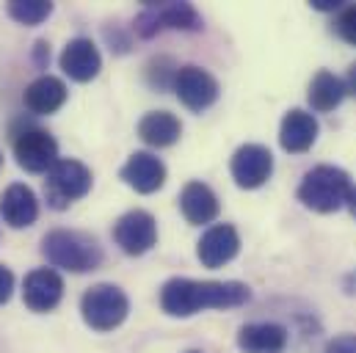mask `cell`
<instances>
[{
	"instance_id": "20",
	"label": "cell",
	"mask_w": 356,
	"mask_h": 353,
	"mask_svg": "<svg viewBox=\"0 0 356 353\" xmlns=\"http://www.w3.org/2000/svg\"><path fill=\"white\" fill-rule=\"evenodd\" d=\"M179 136H182V124L175 113L169 110H149L141 122H138V138L149 147H172L177 144Z\"/></svg>"
},
{
	"instance_id": "14",
	"label": "cell",
	"mask_w": 356,
	"mask_h": 353,
	"mask_svg": "<svg viewBox=\"0 0 356 353\" xmlns=\"http://www.w3.org/2000/svg\"><path fill=\"white\" fill-rule=\"evenodd\" d=\"M119 176L138 193H155L166 182V166L152 152H133L122 166Z\"/></svg>"
},
{
	"instance_id": "4",
	"label": "cell",
	"mask_w": 356,
	"mask_h": 353,
	"mask_svg": "<svg viewBox=\"0 0 356 353\" xmlns=\"http://www.w3.org/2000/svg\"><path fill=\"white\" fill-rule=\"evenodd\" d=\"M11 147L19 169L31 174H47L61 158H58V141L39 124L28 122L19 127H11Z\"/></svg>"
},
{
	"instance_id": "31",
	"label": "cell",
	"mask_w": 356,
	"mask_h": 353,
	"mask_svg": "<svg viewBox=\"0 0 356 353\" xmlns=\"http://www.w3.org/2000/svg\"><path fill=\"white\" fill-rule=\"evenodd\" d=\"M188 353H202V351H188Z\"/></svg>"
},
{
	"instance_id": "25",
	"label": "cell",
	"mask_w": 356,
	"mask_h": 353,
	"mask_svg": "<svg viewBox=\"0 0 356 353\" xmlns=\"http://www.w3.org/2000/svg\"><path fill=\"white\" fill-rule=\"evenodd\" d=\"M323 353H356V334H340L334 337Z\"/></svg>"
},
{
	"instance_id": "11",
	"label": "cell",
	"mask_w": 356,
	"mask_h": 353,
	"mask_svg": "<svg viewBox=\"0 0 356 353\" xmlns=\"http://www.w3.org/2000/svg\"><path fill=\"white\" fill-rule=\"evenodd\" d=\"M229 172L241 188H246V190L260 188V185H266L270 172H273V155L263 144H243L232 155Z\"/></svg>"
},
{
	"instance_id": "16",
	"label": "cell",
	"mask_w": 356,
	"mask_h": 353,
	"mask_svg": "<svg viewBox=\"0 0 356 353\" xmlns=\"http://www.w3.org/2000/svg\"><path fill=\"white\" fill-rule=\"evenodd\" d=\"M318 141V122L312 113L301 110V108H293L284 113L282 119V127H279V144L284 152H293V155H301L307 152L312 144Z\"/></svg>"
},
{
	"instance_id": "15",
	"label": "cell",
	"mask_w": 356,
	"mask_h": 353,
	"mask_svg": "<svg viewBox=\"0 0 356 353\" xmlns=\"http://www.w3.org/2000/svg\"><path fill=\"white\" fill-rule=\"evenodd\" d=\"M0 215L11 229H25V227L36 224V218H39L36 193L22 182L8 185L0 196Z\"/></svg>"
},
{
	"instance_id": "12",
	"label": "cell",
	"mask_w": 356,
	"mask_h": 353,
	"mask_svg": "<svg viewBox=\"0 0 356 353\" xmlns=\"http://www.w3.org/2000/svg\"><path fill=\"white\" fill-rule=\"evenodd\" d=\"M238 252H241V235L232 224L210 227L196 246V257L204 268H221V265L232 263Z\"/></svg>"
},
{
	"instance_id": "22",
	"label": "cell",
	"mask_w": 356,
	"mask_h": 353,
	"mask_svg": "<svg viewBox=\"0 0 356 353\" xmlns=\"http://www.w3.org/2000/svg\"><path fill=\"white\" fill-rule=\"evenodd\" d=\"M6 14L19 25H42L53 14V3L47 0H11L6 6Z\"/></svg>"
},
{
	"instance_id": "30",
	"label": "cell",
	"mask_w": 356,
	"mask_h": 353,
	"mask_svg": "<svg viewBox=\"0 0 356 353\" xmlns=\"http://www.w3.org/2000/svg\"><path fill=\"white\" fill-rule=\"evenodd\" d=\"M0 166H3V152H0Z\"/></svg>"
},
{
	"instance_id": "24",
	"label": "cell",
	"mask_w": 356,
	"mask_h": 353,
	"mask_svg": "<svg viewBox=\"0 0 356 353\" xmlns=\"http://www.w3.org/2000/svg\"><path fill=\"white\" fill-rule=\"evenodd\" d=\"M334 31H337V36H340L343 42H348V44L356 47V3L343 8V14H340L337 22H334Z\"/></svg>"
},
{
	"instance_id": "13",
	"label": "cell",
	"mask_w": 356,
	"mask_h": 353,
	"mask_svg": "<svg viewBox=\"0 0 356 353\" xmlns=\"http://www.w3.org/2000/svg\"><path fill=\"white\" fill-rule=\"evenodd\" d=\"M58 64H61L64 75L72 78L75 83H89L102 69V56H99V50H97V44L91 39L78 36V39L67 42Z\"/></svg>"
},
{
	"instance_id": "21",
	"label": "cell",
	"mask_w": 356,
	"mask_h": 353,
	"mask_svg": "<svg viewBox=\"0 0 356 353\" xmlns=\"http://www.w3.org/2000/svg\"><path fill=\"white\" fill-rule=\"evenodd\" d=\"M346 94H348V91H346V81H340L337 75L321 69V72L312 78V83H309L307 99H309V105H312L315 110L329 113V110H334V108L343 102Z\"/></svg>"
},
{
	"instance_id": "28",
	"label": "cell",
	"mask_w": 356,
	"mask_h": 353,
	"mask_svg": "<svg viewBox=\"0 0 356 353\" xmlns=\"http://www.w3.org/2000/svg\"><path fill=\"white\" fill-rule=\"evenodd\" d=\"M346 91L356 97V64L351 67V69H348V78H346Z\"/></svg>"
},
{
	"instance_id": "7",
	"label": "cell",
	"mask_w": 356,
	"mask_h": 353,
	"mask_svg": "<svg viewBox=\"0 0 356 353\" xmlns=\"http://www.w3.org/2000/svg\"><path fill=\"white\" fill-rule=\"evenodd\" d=\"M133 28L141 39H152L161 31H202L204 22L191 3H147Z\"/></svg>"
},
{
	"instance_id": "3",
	"label": "cell",
	"mask_w": 356,
	"mask_h": 353,
	"mask_svg": "<svg viewBox=\"0 0 356 353\" xmlns=\"http://www.w3.org/2000/svg\"><path fill=\"white\" fill-rule=\"evenodd\" d=\"M351 176L337 166H315L307 172L298 185V199L304 207L315 213H337L343 204H348L351 196Z\"/></svg>"
},
{
	"instance_id": "29",
	"label": "cell",
	"mask_w": 356,
	"mask_h": 353,
	"mask_svg": "<svg viewBox=\"0 0 356 353\" xmlns=\"http://www.w3.org/2000/svg\"><path fill=\"white\" fill-rule=\"evenodd\" d=\"M348 207H351V213H354V218H356V188H351V196H348Z\"/></svg>"
},
{
	"instance_id": "19",
	"label": "cell",
	"mask_w": 356,
	"mask_h": 353,
	"mask_svg": "<svg viewBox=\"0 0 356 353\" xmlns=\"http://www.w3.org/2000/svg\"><path fill=\"white\" fill-rule=\"evenodd\" d=\"M238 348L243 353H282L287 348V331L276 323H249L238 331Z\"/></svg>"
},
{
	"instance_id": "27",
	"label": "cell",
	"mask_w": 356,
	"mask_h": 353,
	"mask_svg": "<svg viewBox=\"0 0 356 353\" xmlns=\"http://www.w3.org/2000/svg\"><path fill=\"white\" fill-rule=\"evenodd\" d=\"M33 61H36L39 69L47 67V61H50V44H47L44 39H39V42L33 44Z\"/></svg>"
},
{
	"instance_id": "23",
	"label": "cell",
	"mask_w": 356,
	"mask_h": 353,
	"mask_svg": "<svg viewBox=\"0 0 356 353\" xmlns=\"http://www.w3.org/2000/svg\"><path fill=\"white\" fill-rule=\"evenodd\" d=\"M179 67L172 61V58H166V56H161V58H152L149 64H147V83L152 88H158V91H163V88H175V78H177Z\"/></svg>"
},
{
	"instance_id": "8",
	"label": "cell",
	"mask_w": 356,
	"mask_h": 353,
	"mask_svg": "<svg viewBox=\"0 0 356 353\" xmlns=\"http://www.w3.org/2000/svg\"><path fill=\"white\" fill-rule=\"evenodd\" d=\"M113 240L124 254L141 257L158 243V224L147 210H130L113 224Z\"/></svg>"
},
{
	"instance_id": "2",
	"label": "cell",
	"mask_w": 356,
	"mask_h": 353,
	"mask_svg": "<svg viewBox=\"0 0 356 353\" xmlns=\"http://www.w3.org/2000/svg\"><path fill=\"white\" fill-rule=\"evenodd\" d=\"M42 254L53 268H64L70 273H89L102 263L99 243L78 229H53L42 240Z\"/></svg>"
},
{
	"instance_id": "1",
	"label": "cell",
	"mask_w": 356,
	"mask_h": 353,
	"mask_svg": "<svg viewBox=\"0 0 356 353\" xmlns=\"http://www.w3.org/2000/svg\"><path fill=\"white\" fill-rule=\"evenodd\" d=\"M252 298L243 281H196V279H169L161 290V306L172 318H191L204 309H232Z\"/></svg>"
},
{
	"instance_id": "17",
	"label": "cell",
	"mask_w": 356,
	"mask_h": 353,
	"mask_svg": "<svg viewBox=\"0 0 356 353\" xmlns=\"http://www.w3.org/2000/svg\"><path fill=\"white\" fill-rule=\"evenodd\" d=\"M179 210H182V215H185L188 224L202 227V224L216 221L221 204H218V196L213 193L210 185L193 179V182H188V185L182 188V193H179Z\"/></svg>"
},
{
	"instance_id": "18",
	"label": "cell",
	"mask_w": 356,
	"mask_h": 353,
	"mask_svg": "<svg viewBox=\"0 0 356 353\" xmlns=\"http://www.w3.org/2000/svg\"><path fill=\"white\" fill-rule=\"evenodd\" d=\"M67 94L70 91H67L61 78L39 75L33 83H28L25 94H22V102L33 116H47V113H56L67 102Z\"/></svg>"
},
{
	"instance_id": "10",
	"label": "cell",
	"mask_w": 356,
	"mask_h": 353,
	"mask_svg": "<svg viewBox=\"0 0 356 353\" xmlns=\"http://www.w3.org/2000/svg\"><path fill=\"white\" fill-rule=\"evenodd\" d=\"M64 298V279L53 268H36L22 281V301L31 312H53Z\"/></svg>"
},
{
	"instance_id": "5",
	"label": "cell",
	"mask_w": 356,
	"mask_h": 353,
	"mask_svg": "<svg viewBox=\"0 0 356 353\" xmlns=\"http://www.w3.org/2000/svg\"><path fill=\"white\" fill-rule=\"evenodd\" d=\"M130 312V301L116 284H94L81 298V315L94 331H113L124 323Z\"/></svg>"
},
{
	"instance_id": "26",
	"label": "cell",
	"mask_w": 356,
	"mask_h": 353,
	"mask_svg": "<svg viewBox=\"0 0 356 353\" xmlns=\"http://www.w3.org/2000/svg\"><path fill=\"white\" fill-rule=\"evenodd\" d=\"M11 293H14V273L0 263V306L11 298Z\"/></svg>"
},
{
	"instance_id": "9",
	"label": "cell",
	"mask_w": 356,
	"mask_h": 353,
	"mask_svg": "<svg viewBox=\"0 0 356 353\" xmlns=\"http://www.w3.org/2000/svg\"><path fill=\"white\" fill-rule=\"evenodd\" d=\"M175 91H177L179 102L191 110H207L216 99H218V81L196 67V64H188V67H179L177 78H175Z\"/></svg>"
},
{
	"instance_id": "6",
	"label": "cell",
	"mask_w": 356,
	"mask_h": 353,
	"mask_svg": "<svg viewBox=\"0 0 356 353\" xmlns=\"http://www.w3.org/2000/svg\"><path fill=\"white\" fill-rule=\"evenodd\" d=\"M91 169L75 158H61L44 179V199L53 210H67L91 190Z\"/></svg>"
}]
</instances>
